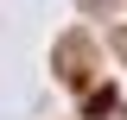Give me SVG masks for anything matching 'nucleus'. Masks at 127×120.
I'll return each instance as SVG.
<instances>
[{
	"label": "nucleus",
	"instance_id": "2",
	"mask_svg": "<svg viewBox=\"0 0 127 120\" xmlns=\"http://www.w3.org/2000/svg\"><path fill=\"white\" fill-rule=\"evenodd\" d=\"M114 51H121V57H127V25H121V38H114Z\"/></svg>",
	"mask_w": 127,
	"mask_h": 120
},
{
	"label": "nucleus",
	"instance_id": "1",
	"mask_svg": "<svg viewBox=\"0 0 127 120\" xmlns=\"http://www.w3.org/2000/svg\"><path fill=\"white\" fill-rule=\"evenodd\" d=\"M83 114H89V120H108V114H114V95H108V89H95V95H89V107H83Z\"/></svg>",
	"mask_w": 127,
	"mask_h": 120
}]
</instances>
